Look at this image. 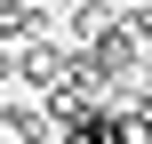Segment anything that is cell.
<instances>
[{"mask_svg":"<svg viewBox=\"0 0 152 144\" xmlns=\"http://www.w3.org/2000/svg\"><path fill=\"white\" fill-rule=\"evenodd\" d=\"M56 72H64V48H48V40H24L16 48V80L24 88H56Z\"/></svg>","mask_w":152,"mask_h":144,"instance_id":"cell-1","label":"cell"},{"mask_svg":"<svg viewBox=\"0 0 152 144\" xmlns=\"http://www.w3.org/2000/svg\"><path fill=\"white\" fill-rule=\"evenodd\" d=\"M48 32V16L32 8V0H0V48H24V40H40Z\"/></svg>","mask_w":152,"mask_h":144,"instance_id":"cell-2","label":"cell"},{"mask_svg":"<svg viewBox=\"0 0 152 144\" xmlns=\"http://www.w3.org/2000/svg\"><path fill=\"white\" fill-rule=\"evenodd\" d=\"M104 32H120V8H104V0H80V8H72V48H96Z\"/></svg>","mask_w":152,"mask_h":144,"instance_id":"cell-3","label":"cell"},{"mask_svg":"<svg viewBox=\"0 0 152 144\" xmlns=\"http://www.w3.org/2000/svg\"><path fill=\"white\" fill-rule=\"evenodd\" d=\"M8 136L16 144H48L56 136V112H48V104H8Z\"/></svg>","mask_w":152,"mask_h":144,"instance_id":"cell-4","label":"cell"},{"mask_svg":"<svg viewBox=\"0 0 152 144\" xmlns=\"http://www.w3.org/2000/svg\"><path fill=\"white\" fill-rule=\"evenodd\" d=\"M8 80H16V48H0V88H8Z\"/></svg>","mask_w":152,"mask_h":144,"instance_id":"cell-5","label":"cell"}]
</instances>
